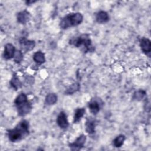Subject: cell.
I'll return each instance as SVG.
<instances>
[{"mask_svg":"<svg viewBox=\"0 0 151 151\" xmlns=\"http://www.w3.org/2000/svg\"><path fill=\"white\" fill-rule=\"evenodd\" d=\"M29 133V124L26 120H22L12 129L7 133L9 140L12 142H19L26 137Z\"/></svg>","mask_w":151,"mask_h":151,"instance_id":"obj_1","label":"cell"},{"mask_svg":"<svg viewBox=\"0 0 151 151\" xmlns=\"http://www.w3.org/2000/svg\"><path fill=\"white\" fill-rule=\"evenodd\" d=\"M69 44L77 48H81L84 52H93L95 50L90 36L87 34L72 38L70 40Z\"/></svg>","mask_w":151,"mask_h":151,"instance_id":"obj_2","label":"cell"},{"mask_svg":"<svg viewBox=\"0 0 151 151\" xmlns=\"http://www.w3.org/2000/svg\"><path fill=\"white\" fill-rule=\"evenodd\" d=\"M14 104L17 107L18 116H25L29 114L32 110V104L28 100L25 93L19 94L15 99Z\"/></svg>","mask_w":151,"mask_h":151,"instance_id":"obj_3","label":"cell"},{"mask_svg":"<svg viewBox=\"0 0 151 151\" xmlns=\"http://www.w3.org/2000/svg\"><path fill=\"white\" fill-rule=\"evenodd\" d=\"M83 19V17L79 12L71 13L64 17L60 21V27L63 29H66L70 27L80 24Z\"/></svg>","mask_w":151,"mask_h":151,"instance_id":"obj_4","label":"cell"},{"mask_svg":"<svg viewBox=\"0 0 151 151\" xmlns=\"http://www.w3.org/2000/svg\"><path fill=\"white\" fill-rule=\"evenodd\" d=\"M86 141V136L84 134L79 136L73 143L69 144V147L72 150H78L83 148Z\"/></svg>","mask_w":151,"mask_h":151,"instance_id":"obj_5","label":"cell"},{"mask_svg":"<svg viewBox=\"0 0 151 151\" xmlns=\"http://www.w3.org/2000/svg\"><path fill=\"white\" fill-rule=\"evenodd\" d=\"M101 104H102L101 100H99V99H92L88 103V106L90 110V112L92 114L96 115L99 112Z\"/></svg>","mask_w":151,"mask_h":151,"instance_id":"obj_6","label":"cell"},{"mask_svg":"<svg viewBox=\"0 0 151 151\" xmlns=\"http://www.w3.org/2000/svg\"><path fill=\"white\" fill-rule=\"evenodd\" d=\"M19 44L21 48L25 51H29L34 49L35 42L33 40H29L25 38H22L19 40Z\"/></svg>","mask_w":151,"mask_h":151,"instance_id":"obj_7","label":"cell"},{"mask_svg":"<svg viewBox=\"0 0 151 151\" xmlns=\"http://www.w3.org/2000/svg\"><path fill=\"white\" fill-rule=\"evenodd\" d=\"M15 47L11 43H8L5 44L4 47V58L6 60H9L14 58L15 53Z\"/></svg>","mask_w":151,"mask_h":151,"instance_id":"obj_8","label":"cell"},{"mask_svg":"<svg viewBox=\"0 0 151 151\" xmlns=\"http://www.w3.org/2000/svg\"><path fill=\"white\" fill-rule=\"evenodd\" d=\"M57 123L58 126L62 129H66L69 126L67 114L64 111H61L57 116Z\"/></svg>","mask_w":151,"mask_h":151,"instance_id":"obj_9","label":"cell"},{"mask_svg":"<svg viewBox=\"0 0 151 151\" xmlns=\"http://www.w3.org/2000/svg\"><path fill=\"white\" fill-rule=\"evenodd\" d=\"M140 46L142 51L146 55L151 51V42L147 38L143 37L140 40Z\"/></svg>","mask_w":151,"mask_h":151,"instance_id":"obj_10","label":"cell"},{"mask_svg":"<svg viewBox=\"0 0 151 151\" xmlns=\"http://www.w3.org/2000/svg\"><path fill=\"white\" fill-rule=\"evenodd\" d=\"M96 122L95 119H94L93 117H88L85 124L86 132L90 134H94L96 132Z\"/></svg>","mask_w":151,"mask_h":151,"instance_id":"obj_11","label":"cell"},{"mask_svg":"<svg viewBox=\"0 0 151 151\" xmlns=\"http://www.w3.org/2000/svg\"><path fill=\"white\" fill-rule=\"evenodd\" d=\"M17 21L19 23L25 24L30 18V14L27 10L22 11L17 14Z\"/></svg>","mask_w":151,"mask_h":151,"instance_id":"obj_12","label":"cell"},{"mask_svg":"<svg viewBox=\"0 0 151 151\" xmlns=\"http://www.w3.org/2000/svg\"><path fill=\"white\" fill-rule=\"evenodd\" d=\"M96 19L98 23L103 24L109 20V16L106 11H100L96 14Z\"/></svg>","mask_w":151,"mask_h":151,"instance_id":"obj_13","label":"cell"},{"mask_svg":"<svg viewBox=\"0 0 151 151\" xmlns=\"http://www.w3.org/2000/svg\"><path fill=\"white\" fill-rule=\"evenodd\" d=\"M33 60L38 64H43L45 61L44 54L41 51L35 52L33 55Z\"/></svg>","mask_w":151,"mask_h":151,"instance_id":"obj_14","label":"cell"},{"mask_svg":"<svg viewBox=\"0 0 151 151\" xmlns=\"http://www.w3.org/2000/svg\"><path fill=\"white\" fill-rule=\"evenodd\" d=\"M10 85L15 90H17L22 87V83L16 74H14L11 79Z\"/></svg>","mask_w":151,"mask_h":151,"instance_id":"obj_15","label":"cell"},{"mask_svg":"<svg viewBox=\"0 0 151 151\" xmlns=\"http://www.w3.org/2000/svg\"><path fill=\"white\" fill-rule=\"evenodd\" d=\"M86 112V110L84 108H77L75 110L74 116V123H77L80 122L81 119L83 117L84 113Z\"/></svg>","mask_w":151,"mask_h":151,"instance_id":"obj_16","label":"cell"},{"mask_svg":"<svg viewBox=\"0 0 151 151\" xmlns=\"http://www.w3.org/2000/svg\"><path fill=\"white\" fill-rule=\"evenodd\" d=\"M80 86L78 83H74L70 86L65 91V94L67 95H71L74 93L80 90Z\"/></svg>","mask_w":151,"mask_h":151,"instance_id":"obj_17","label":"cell"},{"mask_svg":"<svg viewBox=\"0 0 151 151\" xmlns=\"http://www.w3.org/2000/svg\"><path fill=\"white\" fill-rule=\"evenodd\" d=\"M57 101V96L55 93H50L46 97L45 99V103L47 105L54 104Z\"/></svg>","mask_w":151,"mask_h":151,"instance_id":"obj_18","label":"cell"},{"mask_svg":"<svg viewBox=\"0 0 151 151\" xmlns=\"http://www.w3.org/2000/svg\"><path fill=\"white\" fill-rule=\"evenodd\" d=\"M125 136L123 134H120L117 136L113 141V144L116 147H120L125 140Z\"/></svg>","mask_w":151,"mask_h":151,"instance_id":"obj_19","label":"cell"},{"mask_svg":"<svg viewBox=\"0 0 151 151\" xmlns=\"http://www.w3.org/2000/svg\"><path fill=\"white\" fill-rule=\"evenodd\" d=\"M146 91H145L143 90H139L137 91H136L133 93L132 99L133 100L140 101L144 98V97L146 96Z\"/></svg>","mask_w":151,"mask_h":151,"instance_id":"obj_20","label":"cell"},{"mask_svg":"<svg viewBox=\"0 0 151 151\" xmlns=\"http://www.w3.org/2000/svg\"><path fill=\"white\" fill-rule=\"evenodd\" d=\"M23 60V54L21 50H16L14 57V61L16 63H20Z\"/></svg>","mask_w":151,"mask_h":151,"instance_id":"obj_21","label":"cell"},{"mask_svg":"<svg viewBox=\"0 0 151 151\" xmlns=\"http://www.w3.org/2000/svg\"><path fill=\"white\" fill-rule=\"evenodd\" d=\"M35 2V1H26V3L28 5V4L34 3V2Z\"/></svg>","mask_w":151,"mask_h":151,"instance_id":"obj_22","label":"cell"}]
</instances>
